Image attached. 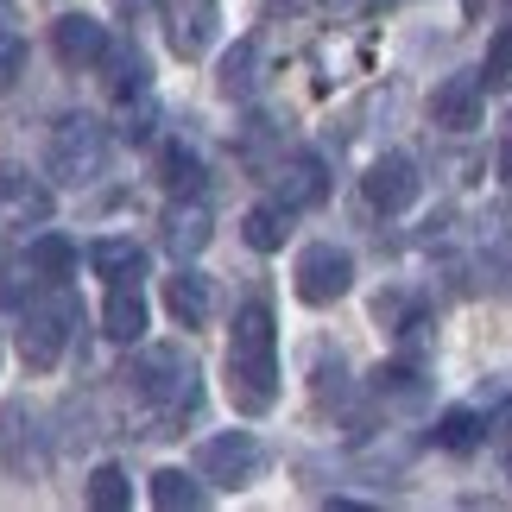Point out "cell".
<instances>
[{
	"mask_svg": "<svg viewBox=\"0 0 512 512\" xmlns=\"http://www.w3.org/2000/svg\"><path fill=\"white\" fill-rule=\"evenodd\" d=\"M228 386L241 411H272V399H279V329H272L266 304H241V317H234Z\"/></svg>",
	"mask_w": 512,
	"mask_h": 512,
	"instance_id": "obj_1",
	"label": "cell"
},
{
	"mask_svg": "<svg viewBox=\"0 0 512 512\" xmlns=\"http://www.w3.org/2000/svg\"><path fill=\"white\" fill-rule=\"evenodd\" d=\"M7 304H19V354H26L32 367H57V354H64V342H70V329H76V298L64 285L51 291V298H26L19 285H7Z\"/></svg>",
	"mask_w": 512,
	"mask_h": 512,
	"instance_id": "obj_2",
	"label": "cell"
},
{
	"mask_svg": "<svg viewBox=\"0 0 512 512\" xmlns=\"http://www.w3.org/2000/svg\"><path fill=\"white\" fill-rule=\"evenodd\" d=\"M133 386H140V399L159 405V418H184L196 405V361L184 348H152L140 354V367H133Z\"/></svg>",
	"mask_w": 512,
	"mask_h": 512,
	"instance_id": "obj_3",
	"label": "cell"
},
{
	"mask_svg": "<svg viewBox=\"0 0 512 512\" xmlns=\"http://www.w3.org/2000/svg\"><path fill=\"white\" fill-rule=\"evenodd\" d=\"M108 165V133L89 121V114H64V121L51 127V177H64V184H89V177H102Z\"/></svg>",
	"mask_w": 512,
	"mask_h": 512,
	"instance_id": "obj_4",
	"label": "cell"
},
{
	"mask_svg": "<svg viewBox=\"0 0 512 512\" xmlns=\"http://www.w3.org/2000/svg\"><path fill=\"white\" fill-rule=\"evenodd\" d=\"M196 475L215 481V487H253L266 475V449L260 437H247V430H228V437H209L203 449H196Z\"/></svg>",
	"mask_w": 512,
	"mask_h": 512,
	"instance_id": "obj_5",
	"label": "cell"
},
{
	"mask_svg": "<svg viewBox=\"0 0 512 512\" xmlns=\"http://www.w3.org/2000/svg\"><path fill=\"white\" fill-rule=\"evenodd\" d=\"M298 298L304 304H336V298H348L354 291V253L348 247H336V241H310L304 253H298Z\"/></svg>",
	"mask_w": 512,
	"mask_h": 512,
	"instance_id": "obj_6",
	"label": "cell"
},
{
	"mask_svg": "<svg viewBox=\"0 0 512 512\" xmlns=\"http://www.w3.org/2000/svg\"><path fill=\"white\" fill-rule=\"evenodd\" d=\"M361 190H367V203L380 209V215H405L411 203H418V165L405 159V152H386V159H373L367 177H361Z\"/></svg>",
	"mask_w": 512,
	"mask_h": 512,
	"instance_id": "obj_7",
	"label": "cell"
},
{
	"mask_svg": "<svg viewBox=\"0 0 512 512\" xmlns=\"http://www.w3.org/2000/svg\"><path fill=\"white\" fill-rule=\"evenodd\" d=\"M272 190H279L285 209H317L329 196V171H323L317 152H285L279 171H272Z\"/></svg>",
	"mask_w": 512,
	"mask_h": 512,
	"instance_id": "obj_8",
	"label": "cell"
},
{
	"mask_svg": "<svg viewBox=\"0 0 512 512\" xmlns=\"http://www.w3.org/2000/svg\"><path fill=\"white\" fill-rule=\"evenodd\" d=\"M51 45H57V57H64L70 70H89V64H102V57H108V26H102V19H89V13H64L51 26Z\"/></svg>",
	"mask_w": 512,
	"mask_h": 512,
	"instance_id": "obj_9",
	"label": "cell"
},
{
	"mask_svg": "<svg viewBox=\"0 0 512 512\" xmlns=\"http://www.w3.org/2000/svg\"><path fill=\"white\" fill-rule=\"evenodd\" d=\"M481 76H449V83L430 95V121L449 127V133H468V127H481Z\"/></svg>",
	"mask_w": 512,
	"mask_h": 512,
	"instance_id": "obj_10",
	"label": "cell"
},
{
	"mask_svg": "<svg viewBox=\"0 0 512 512\" xmlns=\"http://www.w3.org/2000/svg\"><path fill=\"white\" fill-rule=\"evenodd\" d=\"M215 19H222V0H177L171 7V51L203 57L215 45Z\"/></svg>",
	"mask_w": 512,
	"mask_h": 512,
	"instance_id": "obj_11",
	"label": "cell"
},
{
	"mask_svg": "<svg viewBox=\"0 0 512 512\" xmlns=\"http://www.w3.org/2000/svg\"><path fill=\"white\" fill-rule=\"evenodd\" d=\"M165 310L184 329H203L215 317V285L203 279V272H190V266H177L171 279H165Z\"/></svg>",
	"mask_w": 512,
	"mask_h": 512,
	"instance_id": "obj_12",
	"label": "cell"
},
{
	"mask_svg": "<svg viewBox=\"0 0 512 512\" xmlns=\"http://www.w3.org/2000/svg\"><path fill=\"white\" fill-rule=\"evenodd\" d=\"M209 234H215V222H209V209L196 203V196H177V203L165 209V247L177 253V260H196V253L209 247Z\"/></svg>",
	"mask_w": 512,
	"mask_h": 512,
	"instance_id": "obj_13",
	"label": "cell"
},
{
	"mask_svg": "<svg viewBox=\"0 0 512 512\" xmlns=\"http://www.w3.org/2000/svg\"><path fill=\"white\" fill-rule=\"evenodd\" d=\"M102 336L108 342H140L146 336V298L140 285H114L108 304H102Z\"/></svg>",
	"mask_w": 512,
	"mask_h": 512,
	"instance_id": "obj_14",
	"label": "cell"
},
{
	"mask_svg": "<svg viewBox=\"0 0 512 512\" xmlns=\"http://www.w3.org/2000/svg\"><path fill=\"white\" fill-rule=\"evenodd\" d=\"M0 203H7L19 222H45V215H51V190L32 184L19 165H0Z\"/></svg>",
	"mask_w": 512,
	"mask_h": 512,
	"instance_id": "obj_15",
	"label": "cell"
},
{
	"mask_svg": "<svg viewBox=\"0 0 512 512\" xmlns=\"http://www.w3.org/2000/svg\"><path fill=\"white\" fill-rule=\"evenodd\" d=\"M89 266L102 272L108 285H140L146 247H133V241H95V247H89Z\"/></svg>",
	"mask_w": 512,
	"mask_h": 512,
	"instance_id": "obj_16",
	"label": "cell"
},
{
	"mask_svg": "<svg viewBox=\"0 0 512 512\" xmlns=\"http://www.w3.org/2000/svg\"><path fill=\"white\" fill-rule=\"evenodd\" d=\"M152 506L159 512H196V506H209V487L184 475V468H159L152 475Z\"/></svg>",
	"mask_w": 512,
	"mask_h": 512,
	"instance_id": "obj_17",
	"label": "cell"
},
{
	"mask_svg": "<svg viewBox=\"0 0 512 512\" xmlns=\"http://www.w3.org/2000/svg\"><path fill=\"white\" fill-rule=\"evenodd\" d=\"M241 234H247V247L279 253V247H285V234H291V209H285V203H253V209H247V222H241Z\"/></svg>",
	"mask_w": 512,
	"mask_h": 512,
	"instance_id": "obj_18",
	"label": "cell"
},
{
	"mask_svg": "<svg viewBox=\"0 0 512 512\" xmlns=\"http://www.w3.org/2000/svg\"><path fill=\"white\" fill-rule=\"evenodd\" d=\"M32 405H7V411H0V462H7L13 468V475H32V456H26V437H32Z\"/></svg>",
	"mask_w": 512,
	"mask_h": 512,
	"instance_id": "obj_19",
	"label": "cell"
},
{
	"mask_svg": "<svg viewBox=\"0 0 512 512\" xmlns=\"http://www.w3.org/2000/svg\"><path fill=\"white\" fill-rule=\"evenodd\" d=\"M159 184L171 190V196H196V190H203V159H196V152L190 146H165L159 152Z\"/></svg>",
	"mask_w": 512,
	"mask_h": 512,
	"instance_id": "obj_20",
	"label": "cell"
},
{
	"mask_svg": "<svg viewBox=\"0 0 512 512\" xmlns=\"http://www.w3.org/2000/svg\"><path fill=\"white\" fill-rule=\"evenodd\" d=\"M26 260H32V272H38V279H51V285H64V279H70V266H76V247L64 241V234H38V241H32V253H26Z\"/></svg>",
	"mask_w": 512,
	"mask_h": 512,
	"instance_id": "obj_21",
	"label": "cell"
},
{
	"mask_svg": "<svg viewBox=\"0 0 512 512\" xmlns=\"http://www.w3.org/2000/svg\"><path fill=\"white\" fill-rule=\"evenodd\" d=\"M430 437H437V449H449V456H468V449L481 443V418L456 405V411H443V418H437V430H430Z\"/></svg>",
	"mask_w": 512,
	"mask_h": 512,
	"instance_id": "obj_22",
	"label": "cell"
},
{
	"mask_svg": "<svg viewBox=\"0 0 512 512\" xmlns=\"http://www.w3.org/2000/svg\"><path fill=\"white\" fill-rule=\"evenodd\" d=\"M127 500H133L127 475H121V468H114V462H102V468H95V475H89V506H95V512H121Z\"/></svg>",
	"mask_w": 512,
	"mask_h": 512,
	"instance_id": "obj_23",
	"label": "cell"
},
{
	"mask_svg": "<svg viewBox=\"0 0 512 512\" xmlns=\"http://www.w3.org/2000/svg\"><path fill=\"white\" fill-rule=\"evenodd\" d=\"M260 51L253 45H234L228 57H222V95H253V83H260Z\"/></svg>",
	"mask_w": 512,
	"mask_h": 512,
	"instance_id": "obj_24",
	"label": "cell"
},
{
	"mask_svg": "<svg viewBox=\"0 0 512 512\" xmlns=\"http://www.w3.org/2000/svg\"><path fill=\"white\" fill-rule=\"evenodd\" d=\"M512 83V26H500V38L487 45V64H481V89H506Z\"/></svg>",
	"mask_w": 512,
	"mask_h": 512,
	"instance_id": "obj_25",
	"label": "cell"
},
{
	"mask_svg": "<svg viewBox=\"0 0 512 512\" xmlns=\"http://www.w3.org/2000/svg\"><path fill=\"white\" fill-rule=\"evenodd\" d=\"M114 95H121V102L146 95V64H140V57H121V64H114Z\"/></svg>",
	"mask_w": 512,
	"mask_h": 512,
	"instance_id": "obj_26",
	"label": "cell"
},
{
	"mask_svg": "<svg viewBox=\"0 0 512 512\" xmlns=\"http://www.w3.org/2000/svg\"><path fill=\"white\" fill-rule=\"evenodd\" d=\"M19 70H26V45H19L13 32H0V89H13Z\"/></svg>",
	"mask_w": 512,
	"mask_h": 512,
	"instance_id": "obj_27",
	"label": "cell"
},
{
	"mask_svg": "<svg viewBox=\"0 0 512 512\" xmlns=\"http://www.w3.org/2000/svg\"><path fill=\"white\" fill-rule=\"evenodd\" d=\"M500 177H506V184H512V140L500 146Z\"/></svg>",
	"mask_w": 512,
	"mask_h": 512,
	"instance_id": "obj_28",
	"label": "cell"
}]
</instances>
